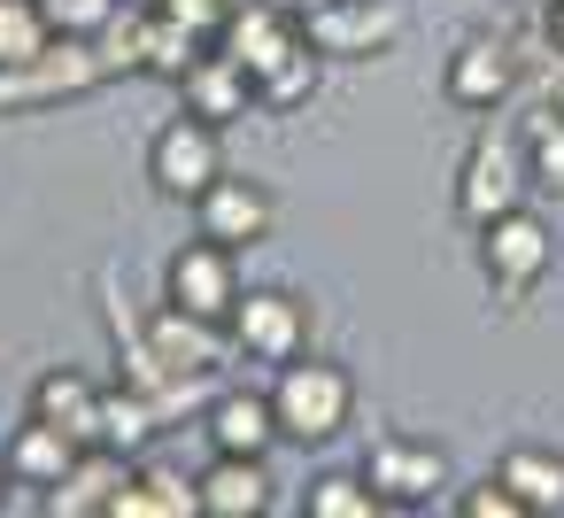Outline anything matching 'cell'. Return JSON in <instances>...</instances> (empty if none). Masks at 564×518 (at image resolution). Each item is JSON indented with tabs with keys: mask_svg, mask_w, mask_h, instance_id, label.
<instances>
[{
	"mask_svg": "<svg viewBox=\"0 0 564 518\" xmlns=\"http://www.w3.org/2000/svg\"><path fill=\"white\" fill-rule=\"evenodd\" d=\"M495 479H510V487L525 495V510H533V518H556V510H564V456H556V449H541V441L502 449Z\"/></svg>",
	"mask_w": 564,
	"mask_h": 518,
	"instance_id": "cell-20",
	"label": "cell"
},
{
	"mask_svg": "<svg viewBox=\"0 0 564 518\" xmlns=\"http://www.w3.org/2000/svg\"><path fill=\"white\" fill-rule=\"evenodd\" d=\"M148 179L163 202H202L217 179H225V125L178 109L155 140H148Z\"/></svg>",
	"mask_w": 564,
	"mask_h": 518,
	"instance_id": "cell-5",
	"label": "cell"
},
{
	"mask_svg": "<svg viewBox=\"0 0 564 518\" xmlns=\"http://www.w3.org/2000/svg\"><path fill=\"white\" fill-rule=\"evenodd\" d=\"M302 510H310V518H379L387 503H379V487H371L364 472H317Z\"/></svg>",
	"mask_w": 564,
	"mask_h": 518,
	"instance_id": "cell-22",
	"label": "cell"
},
{
	"mask_svg": "<svg viewBox=\"0 0 564 518\" xmlns=\"http://www.w3.org/2000/svg\"><path fill=\"white\" fill-rule=\"evenodd\" d=\"M317 86H325V55H317V47H302V55H286L279 71H263V78H256V109H263V117H294V109H310V101H317Z\"/></svg>",
	"mask_w": 564,
	"mask_h": 518,
	"instance_id": "cell-21",
	"label": "cell"
},
{
	"mask_svg": "<svg viewBox=\"0 0 564 518\" xmlns=\"http://www.w3.org/2000/svg\"><path fill=\"white\" fill-rule=\"evenodd\" d=\"M47 40H55V24H47L40 0H0V71H9V63H32Z\"/></svg>",
	"mask_w": 564,
	"mask_h": 518,
	"instance_id": "cell-24",
	"label": "cell"
},
{
	"mask_svg": "<svg viewBox=\"0 0 564 518\" xmlns=\"http://www.w3.org/2000/svg\"><path fill=\"white\" fill-rule=\"evenodd\" d=\"M163 425H171V418L155 410V395H140V387H124V379L109 387V402H101V449H117V456L140 464V456L155 449Z\"/></svg>",
	"mask_w": 564,
	"mask_h": 518,
	"instance_id": "cell-19",
	"label": "cell"
},
{
	"mask_svg": "<svg viewBox=\"0 0 564 518\" xmlns=\"http://www.w3.org/2000/svg\"><path fill=\"white\" fill-rule=\"evenodd\" d=\"M456 518H533V510H525V495H518L510 479H495V472H487L479 487H464V495H456Z\"/></svg>",
	"mask_w": 564,
	"mask_h": 518,
	"instance_id": "cell-26",
	"label": "cell"
},
{
	"mask_svg": "<svg viewBox=\"0 0 564 518\" xmlns=\"http://www.w3.org/2000/svg\"><path fill=\"white\" fill-rule=\"evenodd\" d=\"M225 341L240 364H294V356H310V302L286 287H256L225 317Z\"/></svg>",
	"mask_w": 564,
	"mask_h": 518,
	"instance_id": "cell-7",
	"label": "cell"
},
{
	"mask_svg": "<svg viewBox=\"0 0 564 518\" xmlns=\"http://www.w3.org/2000/svg\"><path fill=\"white\" fill-rule=\"evenodd\" d=\"M271 225H279V202H271V186L263 179H217L202 202H194V233H209V240H225V248H256V240H271Z\"/></svg>",
	"mask_w": 564,
	"mask_h": 518,
	"instance_id": "cell-11",
	"label": "cell"
},
{
	"mask_svg": "<svg viewBox=\"0 0 564 518\" xmlns=\"http://www.w3.org/2000/svg\"><path fill=\"white\" fill-rule=\"evenodd\" d=\"M441 94H448L456 109H471V117H502V101L518 94V47H510L502 32L456 40V55H448V71H441Z\"/></svg>",
	"mask_w": 564,
	"mask_h": 518,
	"instance_id": "cell-10",
	"label": "cell"
},
{
	"mask_svg": "<svg viewBox=\"0 0 564 518\" xmlns=\"http://www.w3.org/2000/svg\"><path fill=\"white\" fill-rule=\"evenodd\" d=\"M9 487H17V479H9V464H0V503H9Z\"/></svg>",
	"mask_w": 564,
	"mask_h": 518,
	"instance_id": "cell-27",
	"label": "cell"
},
{
	"mask_svg": "<svg viewBox=\"0 0 564 518\" xmlns=\"http://www.w3.org/2000/svg\"><path fill=\"white\" fill-rule=\"evenodd\" d=\"M240 248H225V240H186L171 263H163V302L171 310H186V317H202V325H225L232 310H240Z\"/></svg>",
	"mask_w": 564,
	"mask_h": 518,
	"instance_id": "cell-6",
	"label": "cell"
},
{
	"mask_svg": "<svg viewBox=\"0 0 564 518\" xmlns=\"http://www.w3.org/2000/svg\"><path fill=\"white\" fill-rule=\"evenodd\" d=\"M132 479V456H117V449H78V464L40 495L47 503V518H109V503H117V487Z\"/></svg>",
	"mask_w": 564,
	"mask_h": 518,
	"instance_id": "cell-13",
	"label": "cell"
},
{
	"mask_svg": "<svg viewBox=\"0 0 564 518\" xmlns=\"http://www.w3.org/2000/svg\"><path fill=\"white\" fill-rule=\"evenodd\" d=\"M525 171H533V186L564 194V109L556 101L525 117Z\"/></svg>",
	"mask_w": 564,
	"mask_h": 518,
	"instance_id": "cell-23",
	"label": "cell"
},
{
	"mask_svg": "<svg viewBox=\"0 0 564 518\" xmlns=\"http://www.w3.org/2000/svg\"><path fill=\"white\" fill-rule=\"evenodd\" d=\"M194 479H202V518H263L271 510V464L263 456H209Z\"/></svg>",
	"mask_w": 564,
	"mask_h": 518,
	"instance_id": "cell-16",
	"label": "cell"
},
{
	"mask_svg": "<svg viewBox=\"0 0 564 518\" xmlns=\"http://www.w3.org/2000/svg\"><path fill=\"white\" fill-rule=\"evenodd\" d=\"M178 101H186L194 117H209V125H240V117H256V78H248V63H232L225 47H209V55L178 78Z\"/></svg>",
	"mask_w": 564,
	"mask_h": 518,
	"instance_id": "cell-15",
	"label": "cell"
},
{
	"mask_svg": "<svg viewBox=\"0 0 564 518\" xmlns=\"http://www.w3.org/2000/svg\"><path fill=\"white\" fill-rule=\"evenodd\" d=\"M271 410H279V433H286V441L317 449V441H333V433L356 418V379H348V364H333V356H294V364H279V379H271Z\"/></svg>",
	"mask_w": 564,
	"mask_h": 518,
	"instance_id": "cell-1",
	"label": "cell"
},
{
	"mask_svg": "<svg viewBox=\"0 0 564 518\" xmlns=\"http://www.w3.org/2000/svg\"><path fill=\"white\" fill-rule=\"evenodd\" d=\"M302 9H325V0H302Z\"/></svg>",
	"mask_w": 564,
	"mask_h": 518,
	"instance_id": "cell-29",
	"label": "cell"
},
{
	"mask_svg": "<svg viewBox=\"0 0 564 518\" xmlns=\"http://www.w3.org/2000/svg\"><path fill=\"white\" fill-rule=\"evenodd\" d=\"M202 433H209V456H271V441H286V433H279V410H271V395H248V387H225V395H209V410H202Z\"/></svg>",
	"mask_w": 564,
	"mask_h": 518,
	"instance_id": "cell-12",
	"label": "cell"
},
{
	"mask_svg": "<svg viewBox=\"0 0 564 518\" xmlns=\"http://www.w3.org/2000/svg\"><path fill=\"white\" fill-rule=\"evenodd\" d=\"M109 518H202V479L171 472V464H132V479L117 487Z\"/></svg>",
	"mask_w": 564,
	"mask_h": 518,
	"instance_id": "cell-17",
	"label": "cell"
},
{
	"mask_svg": "<svg viewBox=\"0 0 564 518\" xmlns=\"http://www.w3.org/2000/svg\"><path fill=\"white\" fill-rule=\"evenodd\" d=\"M302 32L325 63H379L402 40V9L394 0H325V9H302Z\"/></svg>",
	"mask_w": 564,
	"mask_h": 518,
	"instance_id": "cell-8",
	"label": "cell"
},
{
	"mask_svg": "<svg viewBox=\"0 0 564 518\" xmlns=\"http://www.w3.org/2000/svg\"><path fill=\"white\" fill-rule=\"evenodd\" d=\"M479 271H487L495 302H525V294L556 271V233H549V217H533L525 202L502 209V217H487V225H479Z\"/></svg>",
	"mask_w": 564,
	"mask_h": 518,
	"instance_id": "cell-4",
	"label": "cell"
},
{
	"mask_svg": "<svg viewBox=\"0 0 564 518\" xmlns=\"http://www.w3.org/2000/svg\"><path fill=\"white\" fill-rule=\"evenodd\" d=\"M0 464H9V479L17 487H55L70 464H78V441L63 433V425H47V418H24L17 433H9V449H0Z\"/></svg>",
	"mask_w": 564,
	"mask_h": 518,
	"instance_id": "cell-18",
	"label": "cell"
},
{
	"mask_svg": "<svg viewBox=\"0 0 564 518\" xmlns=\"http://www.w3.org/2000/svg\"><path fill=\"white\" fill-rule=\"evenodd\" d=\"M525 186H533V171H525V132L487 125V132L464 148V163H456V217L479 233L487 217L518 209V202H525Z\"/></svg>",
	"mask_w": 564,
	"mask_h": 518,
	"instance_id": "cell-3",
	"label": "cell"
},
{
	"mask_svg": "<svg viewBox=\"0 0 564 518\" xmlns=\"http://www.w3.org/2000/svg\"><path fill=\"white\" fill-rule=\"evenodd\" d=\"M279 9H302V0H279Z\"/></svg>",
	"mask_w": 564,
	"mask_h": 518,
	"instance_id": "cell-28",
	"label": "cell"
},
{
	"mask_svg": "<svg viewBox=\"0 0 564 518\" xmlns=\"http://www.w3.org/2000/svg\"><path fill=\"white\" fill-rule=\"evenodd\" d=\"M109 86V63L94 40H47L32 63H9L0 71V117H32V109H63V101H86Z\"/></svg>",
	"mask_w": 564,
	"mask_h": 518,
	"instance_id": "cell-2",
	"label": "cell"
},
{
	"mask_svg": "<svg viewBox=\"0 0 564 518\" xmlns=\"http://www.w3.org/2000/svg\"><path fill=\"white\" fill-rule=\"evenodd\" d=\"M101 402H109V387H94L78 364H55V371H40V379H32V418L63 425L78 449H94V441H101Z\"/></svg>",
	"mask_w": 564,
	"mask_h": 518,
	"instance_id": "cell-14",
	"label": "cell"
},
{
	"mask_svg": "<svg viewBox=\"0 0 564 518\" xmlns=\"http://www.w3.org/2000/svg\"><path fill=\"white\" fill-rule=\"evenodd\" d=\"M140 9H155V0H140Z\"/></svg>",
	"mask_w": 564,
	"mask_h": 518,
	"instance_id": "cell-30",
	"label": "cell"
},
{
	"mask_svg": "<svg viewBox=\"0 0 564 518\" xmlns=\"http://www.w3.org/2000/svg\"><path fill=\"white\" fill-rule=\"evenodd\" d=\"M364 479L379 487L387 510H417L448 487V449L441 441H417V433H379L371 456H364Z\"/></svg>",
	"mask_w": 564,
	"mask_h": 518,
	"instance_id": "cell-9",
	"label": "cell"
},
{
	"mask_svg": "<svg viewBox=\"0 0 564 518\" xmlns=\"http://www.w3.org/2000/svg\"><path fill=\"white\" fill-rule=\"evenodd\" d=\"M40 9H47V24H55V40H94L117 9H124V0H40Z\"/></svg>",
	"mask_w": 564,
	"mask_h": 518,
	"instance_id": "cell-25",
	"label": "cell"
}]
</instances>
